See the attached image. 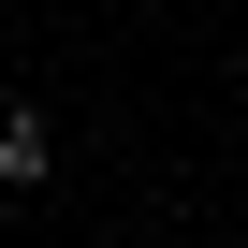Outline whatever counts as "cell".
Wrapping results in <instances>:
<instances>
[{"label": "cell", "mask_w": 248, "mask_h": 248, "mask_svg": "<svg viewBox=\"0 0 248 248\" xmlns=\"http://www.w3.org/2000/svg\"><path fill=\"white\" fill-rule=\"evenodd\" d=\"M44 175H59V117H44L30 88H15V102H0V204H30Z\"/></svg>", "instance_id": "1"}]
</instances>
